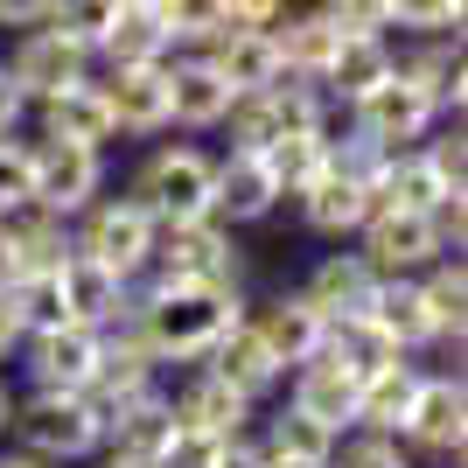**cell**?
Returning <instances> with one entry per match:
<instances>
[{"instance_id": "50", "label": "cell", "mask_w": 468, "mask_h": 468, "mask_svg": "<svg viewBox=\"0 0 468 468\" xmlns=\"http://www.w3.org/2000/svg\"><path fill=\"white\" fill-rule=\"evenodd\" d=\"M217 468H266V448H252V441L238 433V441H224V454H217Z\"/></svg>"}, {"instance_id": "14", "label": "cell", "mask_w": 468, "mask_h": 468, "mask_svg": "<svg viewBox=\"0 0 468 468\" xmlns=\"http://www.w3.org/2000/svg\"><path fill=\"white\" fill-rule=\"evenodd\" d=\"M356 391H364V371H356L335 343H322L308 364H293V406L314 412V420H329L335 433L356 427Z\"/></svg>"}, {"instance_id": "38", "label": "cell", "mask_w": 468, "mask_h": 468, "mask_svg": "<svg viewBox=\"0 0 468 468\" xmlns=\"http://www.w3.org/2000/svg\"><path fill=\"white\" fill-rule=\"evenodd\" d=\"M176 49H210L224 36V0H147Z\"/></svg>"}, {"instance_id": "40", "label": "cell", "mask_w": 468, "mask_h": 468, "mask_svg": "<svg viewBox=\"0 0 468 468\" xmlns=\"http://www.w3.org/2000/svg\"><path fill=\"white\" fill-rule=\"evenodd\" d=\"M385 161H391V147H378V140H371V133H356V126H350L343 140L329 133V168H335V176H350V182H364V189H378Z\"/></svg>"}, {"instance_id": "56", "label": "cell", "mask_w": 468, "mask_h": 468, "mask_svg": "<svg viewBox=\"0 0 468 468\" xmlns=\"http://www.w3.org/2000/svg\"><path fill=\"white\" fill-rule=\"evenodd\" d=\"M98 468H140V462H126V454H105V462H98Z\"/></svg>"}, {"instance_id": "57", "label": "cell", "mask_w": 468, "mask_h": 468, "mask_svg": "<svg viewBox=\"0 0 468 468\" xmlns=\"http://www.w3.org/2000/svg\"><path fill=\"white\" fill-rule=\"evenodd\" d=\"M126 7H147V0H126Z\"/></svg>"}, {"instance_id": "9", "label": "cell", "mask_w": 468, "mask_h": 468, "mask_svg": "<svg viewBox=\"0 0 468 468\" xmlns=\"http://www.w3.org/2000/svg\"><path fill=\"white\" fill-rule=\"evenodd\" d=\"M433 98L420 91L412 78H399L391 70L385 84H371L364 98H350V126L356 133H371L378 147H406V140H427V126H433Z\"/></svg>"}, {"instance_id": "28", "label": "cell", "mask_w": 468, "mask_h": 468, "mask_svg": "<svg viewBox=\"0 0 468 468\" xmlns=\"http://www.w3.org/2000/svg\"><path fill=\"white\" fill-rule=\"evenodd\" d=\"M301 217H308V231L322 238H350L364 231V217H371V189L350 176H335V168H322V176L301 189Z\"/></svg>"}, {"instance_id": "21", "label": "cell", "mask_w": 468, "mask_h": 468, "mask_svg": "<svg viewBox=\"0 0 468 468\" xmlns=\"http://www.w3.org/2000/svg\"><path fill=\"white\" fill-rule=\"evenodd\" d=\"M119 126H112V105H105V84L78 78L63 91L42 98V140H78V147H105Z\"/></svg>"}, {"instance_id": "7", "label": "cell", "mask_w": 468, "mask_h": 468, "mask_svg": "<svg viewBox=\"0 0 468 468\" xmlns=\"http://www.w3.org/2000/svg\"><path fill=\"white\" fill-rule=\"evenodd\" d=\"M7 78H15V91L28 98V105H42L49 91H63V84L91 78V49L42 21V28H21L15 57H7Z\"/></svg>"}, {"instance_id": "25", "label": "cell", "mask_w": 468, "mask_h": 468, "mask_svg": "<svg viewBox=\"0 0 468 468\" xmlns=\"http://www.w3.org/2000/svg\"><path fill=\"white\" fill-rule=\"evenodd\" d=\"M176 433H182L176 406H168L161 391H147V399H133V406H126L112 427H105V441H112V454H126V462L161 468V454L176 448Z\"/></svg>"}, {"instance_id": "13", "label": "cell", "mask_w": 468, "mask_h": 468, "mask_svg": "<svg viewBox=\"0 0 468 468\" xmlns=\"http://www.w3.org/2000/svg\"><path fill=\"white\" fill-rule=\"evenodd\" d=\"M57 287H63V308H70V322H84V329H119V322L133 314L126 273L98 266V259L78 252V245H70V259L57 266Z\"/></svg>"}, {"instance_id": "4", "label": "cell", "mask_w": 468, "mask_h": 468, "mask_svg": "<svg viewBox=\"0 0 468 468\" xmlns=\"http://www.w3.org/2000/svg\"><path fill=\"white\" fill-rule=\"evenodd\" d=\"M224 119H231L238 147H273V140H287V133H322V126H329V98L314 91V84H301V78H280V84H266V91L231 98Z\"/></svg>"}, {"instance_id": "51", "label": "cell", "mask_w": 468, "mask_h": 468, "mask_svg": "<svg viewBox=\"0 0 468 468\" xmlns=\"http://www.w3.org/2000/svg\"><path fill=\"white\" fill-rule=\"evenodd\" d=\"M21 350V322H15V301H7V287H0V364Z\"/></svg>"}, {"instance_id": "22", "label": "cell", "mask_w": 468, "mask_h": 468, "mask_svg": "<svg viewBox=\"0 0 468 468\" xmlns=\"http://www.w3.org/2000/svg\"><path fill=\"white\" fill-rule=\"evenodd\" d=\"M364 322H371L399 356L441 343V335H433V314H427V293H420V280H412V273H385V287H378V301H371Z\"/></svg>"}, {"instance_id": "46", "label": "cell", "mask_w": 468, "mask_h": 468, "mask_svg": "<svg viewBox=\"0 0 468 468\" xmlns=\"http://www.w3.org/2000/svg\"><path fill=\"white\" fill-rule=\"evenodd\" d=\"M217 454H224V441H217V433H189V427H182L176 448L161 454V468H217Z\"/></svg>"}, {"instance_id": "12", "label": "cell", "mask_w": 468, "mask_h": 468, "mask_svg": "<svg viewBox=\"0 0 468 468\" xmlns=\"http://www.w3.org/2000/svg\"><path fill=\"white\" fill-rule=\"evenodd\" d=\"M448 252V238L427 210H371L364 217V259L378 273H420Z\"/></svg>"}, {"instance_id": "20", "label": "cell", "mask_w": 468, "mask_h": 468, "mask_svg": "<svg viewBox=\"0 0 468 468\" xmlns=\"http://www.w3.org/2000/svg\"><path fill=\"white\" fill-rule=\"evenodd\" d=\"M252 329L266 335V350L280 356V371H293V364H308V356L329 343V314L314 308L308 293H280V301H266V308L252 314Z\"/></svg>"}, {"instance_id": "15", "label": "cell", "mask_w": 468, "mask_h": 468, "mask_svg": "<svg viewBox=\"0 0 468 468\" xmlns=\"http://www.w3.org/2000/svg\"><path fill=\"white\" fill-rule=\"evenodd\" d=\"M280 203V182L266 168L259 147H231V154L217 161V182H210V217L217 224H259V217H273Z\"/></svg>"}, {"instance_id": "31", "label": "cell", "mask_w": 468, "mask_h": 468, "mask_svg": "<svg viewBox=\"0 0 468 468\" xmlns=\"http://www.w3.org/2000/svg\"><path fill=\"white\" fill-rule=\"evenodd\" d=\"M399 78H412L433 98V112H462L468 98V70H462V36H427V49H412L399 63Z\"/></svg>"}, {"instance_id": "37", "label": "cell", "mask_w": 468, "mask_h": 468, "mask_svg": "<svg viewBox=\"0 0 468 468\" xmlns=\"http://www.w3.org/2000/svg\"><path fill=\"white\" fill-rule=\"evenodd\" d=\"M7 301H15L21 335H42V329H63V322H70L57 273H15V280H7Z\"/></svg>"}, {"instance_id": "23", "label": "cell", "mask_w": 468, "mask_h": 468, "mask_svg": "<svg viewBox=\"0 0 468 468\" xmlns=\"http://www.w3.org/2000/svg\"><path fill=\"white\" fill-rule=\"evenodd\" d=\"M203 57L217 63V78L231 84L238 98H245V91H266V84L287 78V70H280V42H273V28H224V36H217Z\"/></svg>"}, {"instance_id": "32", "label": "cell", "mask_w": 468, "mask_h": 468, "mask_svg": "<svg viewBox=\"0 0 468 468\" xmlns=\"http://www.w3.org/2000/svg\"><path fill=\"white\" fill-rule=\"evenodd\" d=\"M454 182H441L433 176V161L412 147V154H399L391 147V161H385V176H378V189H371V210H427L433 217V203L448 196Z\"/></svg>"}, {"instance_id": "27", "label": "cell", "mask_w": 468, "mask_h": 468, "mask_svg": "<svg viewBox=\"0 0 468 468\" xmlns=\"http://www.w3.org/2000/svg\"><path fill=\"white\" fill-rule=\"evenodd\" d=\"M168 406H176V420H182L189 433H217V441H238V433H245V420H252V399H245L238 385H224L217 371H203L182 399H168Z\"/></svg>"}, {"instance_id": "49", "label": "cell", "mask_w": 468, "mask_h": 468, "mask_svg": "<svg viewBox=\"0 0 468 468\" xmlns=\"http://www.w3.org/2000/svg\"><path fill=\"white\" fill-rule=\"evenodd\" d=\"M21 112H28V98L15 91V78H7V63H0V133H15Z\"/></svg>"}, {"instance_id": "55", "label": "cell", "mask_w": 468, "mask_h": 468, "mask_svg": "<svg viewBox=\"0 0 468 468\" xmlns=\"http://www.w3.org/2000/svg\"><path fill=\"white\" fill-rule=\"evenodd\" d=\"M266 468H314V462H287V454H266Z\"/></svg>"}, {"instance_id": "17", "label": "cell", "mask_w": 468, "mask_h": 468, "mask_svg": "<svg viewBox=\"0 0 468 468\" xmlns=\"http://www.w3.org/2000/svg\"><path fill=\"white\" fill-rule=\"evenodd\" d=\"M203 371H217L224 385L245 391V399H259V391H273L280 378H287V371H280V356L266 350V335L252 329V314H238L231 329H224L210 350H203Z\"/></svg>"}, {"instance_id": "8", "label": "cell", "mask_w": 468, "mask_h": 468, "mask_svg": "<svg viewBox=\"0 0 468 468\" xmlns=\"http://www.w3.org/2000/svg\"><path fill=\"white\" fill-rule=\"evenodd\" d=\"M28 154H36V189H28V203H42V210H57V217H78L98 196V182H105L98 147H78V140H36Z\"/></svg>"}, {"instance_id": "2", "label": "cell", "mask_w": 468, "mask_h": 468, "mask_svg": "<svg viewBox=\"0 0 468 468\" xmlns=\"http://www.w3.org/2000/svg\"><path fill=\"white\" fill-rule=\"evenodd\" d=\"M7 427L21 433V448L42 454V462H84V454L105 448V420L84 391H36V399H15V420Z\"/></svg>"}, {"instance_id": "41", "label": "cell", "mask_w": 468, "mask_h": 468, "mask_svg": "<svg viewBox=\"0 0 468 468\" xmlns=\"http://www.w3.org/2000/svg\"><path fill=\"white\" fill-rule=\"evenodd\" d=\"M468 0H391V28H412V36H462Z\"/></svg>"}, {"instance_id": "29", "label": "cell", "mask_w": 468, "mask_h": 468, "mask_svg": "<svg viewBox=\"0 0 468 468\" xmlns=\"http://www.w3.org/2000/svg\"><path fill=\"white\" fill-rule=\"evenodd\" d=\"M412 391H420V371H412L406 356H391V364L364 371V391H356V427H364V433H406Z\"/></svg>"}, {"instance_id": "5", "label": "cell", "mask_w": 468, "mask_h": 468, "mask_svg": "<svg viewBox=\"0 0 468 468\" xmlns=\"http://www.w3.org/2000/svg\"><path fill=\"white\" fill-rule=\"evenodd\" d=\"M154 217L140 210V196H91L84 203V231H70L78 252H91L98 266H112V273H147V259H154Z\"/></svg>"}, {"instance_id": "36", "label": "cell", "mask_w": 468, "mask_h": 468, "mask_svg": "<svg viewBox=\"0 0 468 468\" xmlns=\"http://www.w3.org/2000/svg\"><path fill=\"white\" fill-rule=\"evenodd\" d=\"M259 154L273 168L280 196H301L322 168H329V126H322V133H287V140H273V147H259Z\"/></svg>"}, {"instance_id": "10", "label": "cell", "mask_w": 468, "mask_h": 468, "mask_svg": "<svg viewBox=\"0 0 468 468\" xmlns=\"http://www.w3.org/2000/svg\"><path fill=\"white\" fill-rule=\"evenodd\" d=\"M406 441L441 454V462H462V448H468V385H462V371L420 378L412 412H406Z\"/></svg>"}, {"instance_id": "34", "label": "cell", "mask_w": 468, "mask_h": 468, "mask_svg": "<svg viewBox=\"0 0 468 468\" xmlns=\"http://www.w3.org/2000/svg\"><path fill=\"white\" fill-rule=\"evenodd\" d=\"M168 49H176V42H168V28H161L154 21V7H119V21L112 28H105V42H98V57L112 63H168Z\"/></svg>"}, {"instance_id": "6", "label": "cell", "mask_w": 468, "mask_h": 468, "mask_svg": "<svg viewBox=\"0 0 468 468\" xmlns=\"http://www.w3.org/2000/svg\"><path fill=\"white\" fill-rule=\"evenodd\" d=\"M161 280H203V287H238V252L231 231L217 217H189V224H161L154 231V259Z\"/></svg>"}, {"instance_id": "54", "label": "cell", "mask_w": 468, "mask_h": 468, "mask_svg": "<svg viewBox=\"0 0 468 468\" xmlns=\"http://www.w3.org/2000/svg\"><path fill=\"white\" fill-rule=\"evenodd\" d=\"M15 280V252H7V238H0V287Z\"/></svg>"}, {"instance_id": "52", "label": "cell", "mask_w": 468, "mask_h": 468, "mask_svg": "<svg viewBox=\"0 0 468 468\" xmlns=\"http://www.w3.org/2000/svg\"><path fill=\"white\" fill-rule=\"evenodd\" d=\"M0 468H57V462H42V454L21 448V454H0Z\"/></svg>"}, {"instance_id": "42", "label": "cell", "mask_w": 468, "mask_h": 468, "mask_svg": "<svg viewBox=\"0 0 468 468\" xmlns=\"http://www.w3.org/2000/svg\"><path fill=\"white\" fill-rule=\"evenodd\" d=\"M329 468H412L399 433H356V441H335Z\"/></svg>"}, {"instance_id": "45", "label": "cell", "mask_w": 468, "mask_h": 468, "mask_svg": "<svg viewBox=\"0 0 468 468\" xmlns=\"http://www.w3.org/2000/svg\"><path fill=\"white\" fill-rule=\"evenodd\" d=\"M420 154L433 161V176H441V182H454V189H462V176H468V140H462V126L433 133L427 147H420Z\"/></svg>"}, {"instance_id": "30", "label": "cell", "mask_w": 468, "mask_h": 468, "mask_svg": "<svg viewBox=\"0 0 468 468\" xmlns=\"http://www.w3.org/2000/svg\"><path fill=\"white\" fill-rule=\"evenodd\" d=\"M391 70H399V57H391L385 36H343V49L329 57V70H322V84H314V91L350 105V98H364L371 84H385Z\"/></svg>"}, {"instance_id": "47", "label": "cell", "mask_w": 468, "mask_h": 468, "mask_svg": "<svg viewBox=\"0 0 468 468\" xmlns=\"http://www.w3.org/2000/svg\"><path fill=\"white\" fill-rule=\"evenodd\" d=\"M287 0H224V28H273Z\"/></svg>"}, {"instance_id": "35", "label": "cell", "mask_w": 468, "mask_h": 468, "mask_svg": "<svg viewBox=\"0 0 468 468\" xmlns=\"http://www.w3.org/2000/svg\"><path fill=\"white\" fill-rule=\"evenodd\" d=\"M335 441H343V433H335L329 420L301 412V406H287V412H273V420H266V454H287V462H314V468H329Z\"/></svg>"}, {"instance_id": "44", "label": "cell", "mask_w": 468, "mask_h": 468, "mask_svg": "<svg viewBox=\"0 0 468 468\" xmlns=\"http://www.w3.org/2000/svg\"><path fill=\"white\" fill-rule=\"evenodd\" d=\"M322 15H329L343 36H385L391 28V0H322Z\"/></svg>"}, {"instance_id": "26", "label": "cell", "mask_w": 468, "mask_h": 468, "mask_svg": "<svg viewBox=\"0 0 468 468\" xmlns=\"http://www.w3.org/2000/svg\"><path fill=\"white\" fill-rule=\"evenodd\" d=\"M273 42H280V70L301 84H322V70H329V57L343 49V28H335L322 7H308V15H280L273 21Z\"/></svg>"}, {"instance_id": "53", "label": "cell", "mask_w": 468, "mask_h": 468, "mask_svg": "<svg viewBox=\"0 0 468 468\" xmlns=\"http://www.w3.org/2000/svg\"><path fill=\"white\" fill-rule=\"evenodd\" d=\"M7 420H15V391L0 385V433H7Z\"/></svg>"}, {"instance_id": "48", "label": "cell", "mask_w": 468, "mask_h": 468, "mask_svg": "<svg viewBox=\"0 0 468 468\" xmlns=\"http://www.w3.org/2000/svg\"><path fill=\"white\" fill-rule=\"evenodd\" d=\"M57 0H0V28H42Z\"/></svg>"}, {"instance_id": "43", "label": "cell", "mask_w": 468, "mask_h": 468, "mask_svg": "<svg viewBox=\"0 0 468 468\" xmlns=\"http://www.w3.org/2000/svg\"><path fill=\"white\" fill-rule=\"evenodd\" d=\"M28 189H36V154H28L15 133H0V210L28 203Z\"/></svg>"}, {"instance_id": "33", "label": "cell", "mask_w": 468, "mask_h": 468, "mask_svg": "<svg viewBox=\"0 0 468 468\" xmlns=\"http://www.w3.org/2000/svg\"><path fill=\"white\" fill-rule=\"evenodd\" d=\"M420 293H427V314H433V335L441 343H454L462 350V329H468V266H462V252H441L433 266H420Z\"/></svg>"}, {"instance_id": "18", "label": "cell", "mask_w": 468, "mask_h": 468, "mask_svg": "<svg viewBox=\"0 0 468 468\" xmlns=\"http://www.w3.org/2000/svg\"><path fill=\"white\" fill-rule=\"evenodd\" d=\"M0 238L15 252V273H57L70 259V217L42 210V203H15L0 210Z\"/></svg>"}, {"instance_id": "3", "label": "cell", "mask_w": 468, "mask_h": 468, "mask_svg": "<svg viewBox=\"0 0 468 468\" xmlns=\"http://www.w3.org/2000/svg\"><path fill=\"white\" fill-rule=\"evenodd\" d=\"M210 182L217 161L203 147H154L126 196H140V210L154 224H189V217H210Z\"/></svg>"}, {"instance_id": "24", "label": "cell", "mask_w": 468, "mask_h": 468, "mask_svg": "<svg viewBox=\"0 0 468 468\" xmlns=\"http://www.w3.org/2000/svg\"><path fill=\"white\" fill-rule=\"evenodd\" d=\"M231 84L217 78L210 57H182L168 63V126H224L231 112Z\"/></svg>"}, {"instance_id": "1", "label": "cell", "mask_w": 468, "mask_h": 468, "mask_svg": "<svg viewBox=\"0 0 468 468\" xmlns=\"http://www.w3.org/2000/svg\"><path fill=\"white\" fill-rule=\"evenodd\" d=\"M238 287H203V280H154L147 301H133V322L140 343L161 356V364H189L217 343V335L238 322Z\"/></svg>"}, {"instance_id": "16", "label": "cell", "mask_w": 468, "mask_h": 468, "mask_svg": "<svg viewBox=\"0 0 468 468\" xmlns=\"http://www.w3.org/2000/svg\"><path fill=\"white\" fill-rule=\"evenodd\" d=\"M378 287H385V273H378L364 252H329V259L308 273V287H301V293H308L329 322H356V314H371Z\"/></svg>"}, {"instance_id": "39", "label": "cell", "mask_w": 468, "mask_h": 468, "mask_svg": "<svg viewBox=\"0 0 468 468\" xmlns=\"http://www.w3.org/2000/svg\"><path fill=\"white\" fill-rule=\"evenodd\" d=\"M119 7H126V0H57V7H49V28H63L70 42H84L98 57V42H105V28L119 21Z\"/></svg>"}, {"instance_id": "19", "label": "cell", "mask_w": 468, "mask_h": 468, "mask_svg": "<svg viewBox=\"0 0 468 468\" xmlns=\"http://www.w3.org/2000/svg\"><path fill=\"white\" fill-rule=\"evenodd\" d=\"M105 105H112L119 133H161L168 126V63H119L105 78Z\"/></svg>"}, {"instance_id": "11", "label": "cell", "mask_w": 468, "mask_h": 468, "mask_svg": "<svg viewBox=\"0 0 468 468\" xmlns=\"http://www.w3.org/2000/svg\"><path fill=\"white\" fill-rule=\"evenodd\" d=\"M21 350H28V378H36V391H84L98 378V356H105V329L63 322V329L21 335Z\"/></svg>"}]
</instances>
